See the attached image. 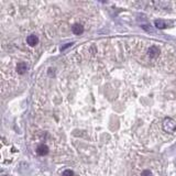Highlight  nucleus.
<instances>
[{
	"mask_svg": "<svg viewBox=\"0 0 176 176\" xmlns=\"http://www.w3.org/2000/svg\"><path fill=\"white\" fill-rule=\"evenodd\" d=\"M72 31H73L74 34L76 35H79L84 32V26L79 23H75L73 26H72Z\"/></svg>",
	"mask_w": 176,
	"mask_h": 176,
	"instance_id": "nucleus-4",
	"label": "nucleus"
},
{
	"mask_svg": "<svg viewBox=\"0 0 176 176\" xmlns=\"http://www.w3.org/2000/svg\"><path fill=\"white\" fill-rule=\"evenodd\" d=\"M72 44H73V43H67L66 45H64V46H62V48H61V51H65V50H66L67 48L72 46Z\"/></svg>",
	"mask_w": 176,
	"mask_h": 176,
	"instance_id": "nucleus-10",
	"label": "nucleus"
},
{
	"mask_svg": "<svg viewBox=\"0 0 176 176\" xmlns=\"http://www.w3.org/2000/svg\"><path fill=\"white\" fill-rule=\"evenodd\" d=\"M28 65H26V63H24V62H20L19 64L17 65V72L19 74H24L28 70Z\"/></svg>",
	"mask_w": 176,
	"mask_h": 176,
	"instance_id": "nucleus-6",
	"label": "nucleus"
},
{
	"mask_svg": "<svg viewBox=\"0 0 176 176\" xmlns=\"http://www.w3.org/2000/svg\"><path fill=\"white\" fill-rule=\"evenodd\" d=\"M147 54H149V56L152 58L157 57V56L160 55V48H157V46H155V45L150 46V48L147 50Z\"/></svg>",
	"mask_w": 176,
	"mask_h": 176,
	"instance_id": "nucleus-2",
	"label": "nucleus"
},
{
	"mask_svg": "<svg viewBox=\"0 0 176 176\" xmlns=\"http://www.w3.org/2000/svg\"><path fill=\"white\" fill-rule=\"evenodd\" d=\"M154 24H155V26H156L157 29H165V28H167V26H168V23L163 21V20H156V21L154 22Z\"/></svg>",
	"mask_w": 176,
	"mask_h": 176,
	"instance_id": "nucleus-7",
	"label": "nucleus"
},
{
	"mask_svg": "<svg viewBox=\"0 0 176 176\" xmlns=\"http://www.w3.org/2000/svg\"><path fill=\"white\" fill-rule=\"evenodd\" d=\"M141 176H153V174H152V172L149 170H145L143 171L142 173H141Z\"/></svg>",
	"mask_w": 176,
	"mask_h": 176,
	"instance_id": "nucleus-9",
	"label": "nucleus"
},
{
	"mask_svg": "<svg viewBox=\"0 0 176 176\" xmlns=\"http://www.w3.org/2000/svg\"><path fill=\"white\" fill-rule=\"evenodd\" d=\"M36 153H38L39 155H41V156L46 155V154L48 153V145H45V144H41V145H39L38 149H36Z\"/></svg>",
	"mask_w": 176,
	"mask_h": 176,
	"instance_id": "nucleus-3",
	"label": "nucleus"
},
{
	"mask_svg": "<svg viewBox=\"0 0 176 176\" xmlns=\"http://www.w3.org/2000/svg\"><path fill=\"white\" fill-rule=\"evenodd\" d=\"M62 176H74V172L70 170H65L62 174Z\"/></svg>",
	"mask_w": 176,
	"mask_h": 176,
	"instance_id": "nucleus-8",
	"label": "nucleus"
},
{
	"mask_svg": "<svg viewBox=\"0 0 176 176\" xmlns=\"http://www.w3.org/2000/svg\"><path fill=\"white\" fill-rule=\"evenodd\" d=\"M26 42H28V44H29L30 46H34V45L38 44L39 39H38V36H36V35L31 34V35H29V36L26 38Z\"/></svg>",
	"mask_w": 176,
	"mask_h": 176,
	"instance_id": "nucleus-5",
	"label": "nucleus"
},
{
	"mask_svg": "<svg viewBox=\"0 0 176 176\" xmlns=\"http://www.w3.org/2000/svg\"><path fill=\"white\" fill-rule=\"evenodd\" d=\"M163 130L167 133H174L176 131V121L172 118H166L163 121Z\"/></svg>",
	"mask_w": 176,
	"mask_h": 176,
	"instance_id": "nucleus-1",
	"label": "nucleus"
},
{
	"mask_svg": "<svg viewBox=\"0 0 176 176\" xmlns=\"http://www.w3.org/2000/svg\"><path fill=\"white\" fill-rule=\"evenodd\" d=\"M3 176H6V175H3Z\"/></svg>",
	"mask_w": 176,
	"mask_h": 176,
	"instance_id": "nucleus-11",
	"label": "nucleus"
}]
</instances>
